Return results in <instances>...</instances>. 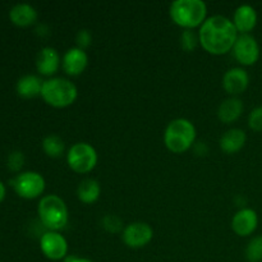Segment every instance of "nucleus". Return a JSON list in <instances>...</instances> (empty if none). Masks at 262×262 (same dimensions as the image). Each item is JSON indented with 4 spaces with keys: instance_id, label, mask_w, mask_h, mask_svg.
Here are the masks:
<instances>
[{
    "instance_id": "3",
    "label": "nucleus",
    "mask_w": 262,
    "mask_h": 262,
    "mask_svg": "<svg viewBox=\"0 0 262 262\" xmlns=\"http://www.w3.org/2000/svg\"><path fill=\"white\" fill-rule=\"evenodd\" d=\"M197 130L193 123L186 118L171 120L164 132L165 147L173 154H184L196 143Z\"/></svg>"
},
{
    "instance_id": "19",
    "label": "nucleus",
    "mask_w": 262,
    "mask_h": 262,
    "mask_svg": "<svg viewBox=\"0 0 262 262\" xmlns=\"http://www.w3.org/2000/svg\"><path fill=\"white\" fill-rule=\"evenodd\" d=\"M43 81L35 74H25L20 77L15 84V91L22 99H35L41 96Z\"/></svg>"
},
{
    "instance_id": "8",
    "label": "nucleus",
    "mask_w": 262,
    "mask_h": 262,
    "mask_svg": "<svg viewBox=\"0 0 262 262\" xmlns=\"http://www.w3.org/2000/svg\"><path fill=\"white\" fill-rule=\"evenodd\" d=\"M40 250L49 260H66L68 256V242L60 232L46 230L40 237Z\"/></svg>"
},
{
    "instance_id": "13",
    "label": "nucleus",
    "mask_w": 262,
    "mask_h": 262,
    "mask_svg": "<svg viewBox=\"0 0 262 262\" xmlns=\"http://www.w3.org/2000/svg\"><path fill=\"white\" fill-rule=\"evenodd\" d=\"M87 66H89V55L86 51L77 46L68 49L61 58V68L67 76H81L86 71Z\"/></svg>"
},
{
    "instance_id": "14",
    "label": "nucleus",
    "mask_w": 262,
    "mask_h": 262,
    "mask_svg": "<svg viewBox=\"0 0 262 262\" xmlns=\"http://www.w3.org/2000/svg\"><path fill=\"white\" fill-rule=\"evenodd\" d=\"M61 67L60 54L56 49L51 46H45L41 49L36 58V69L41 76H46L53 78L58 73Z\"/></svg>"
},
{
    "instance_id": "11",
    "label": "nucleus",
    "mask_w": 262,
    "mask_h": 262,
    "mask_svg": "<svg viewBox=\"0 0 262 262\" xmlns=\"http://www.w3.org/2000/svg\"><path fill=\"white\" fill-rule=\"evenodd\" d=\"M250 74L245 68L234 67L228 69L223 76V89L230 95V96L238 97L246 92L250 86Z\"/></svg>"
},
{
    "instance_id": "12",
    "label": "nucleus",
    "mask_w": 262,
    "mask_h": 262,
    "mask_svg": "<svg viewBox=\"0 0 262 262\" xmlns=\"http://www.w3.org/2000/svg\"><path fill=\"white\" fill-rule=\"evenodd\" d=\"M258 227V215L251 207H242L232 219V229L238 237H250Z\"/></svg>"
},
{
    "instance_id": "1",
    "label": "nucleus",
    "mask_w": 262,
    "mask_h": 262,
    "mask_svg": "<svg viewBox=\"0 0 262 262\" xmlns=\"http://www.w3.org/2000/svg\"><path fill=\"white\" fill-rule=\"evenodd\" d=\"M238 36L233 20L224 15L207 17L199 30L200 45L211 55H224L232 51Z\"/></svg>"
},
{
    "instance_id": "31",
    "label": "nucleus",
    "mask_w": 262,
    "mask_h": 262,
    "mask_svg": "<svg viewBox=\"0 0 262 262\" xmlns=\"http://www.w3.org/2000/svg\"><path fill=\"white\" fill-rule=\"evenodd\" d=\"M5 196H7V188H5L4 183H3V182L0 181V204H2V202L4 201Z\"/></svg>"
},
{
    "instance_id": "6",
    "label": "nucleus",
    "mask_w": 262,
    "mask_h": 262,
    "mask_svg": "<svg viewBox=\"0 0 262 262\" xmlns=\"http://www.w3.org/2000/svg\"><path fill=\"white\" fill-rule=\"evenodd\" d=\"M99 161L97 151L87 142H77L67 152L68 166L77 174H87L94 170Z\"/></svg>"
},
{
    "instance_id": "2",
    "label": "nucleus",
    "mask_w": 262,
    "mask_h": 262,
    "mask_svg": "<svg viewBox=\"0 0 262 262\" xmlns=\"http://www.w3.org/2000/svg\"><path fill=\"white\" fill-rule=\"evenodd\" d=\"M169 15L178 27L194 30L207 19V5L202 0H176L169 7Z\"/></svg>"
},
{
    "instance_id": "9",
    "label": "nucleus",
    "mask_w": 262,
    "mask_h": 262,
    "mask_svg": "<svg viewBox=\"0 0 262 262\" xmlns=\"http://www.w3.org/2000/svg\"><path fill=\"white\" fill-rule=\"evenodd\" d=\"M235 60L243 67H251L260 59V45L252 35H239L232 50Z\"/></svg>"
},
{
    "instance_id": "26",
    "label": "nucleus",
    "mask_w": 262,
    "mask_h": 262,
    "mask_svg": "<svg viewBox=\"0 0 262 262\" xmlns=\"http://www.w3.org/2000/svg\"><path fill=\"white\" fill-rule=\"evenodd\" d=\"M248 127L253 132H262V105L251 110L248 115Z\"/></svg>"
},
{
    "instance_id": "15",
    "label": "nucleus",
    "mask_w": 262,
    "mask_h": 262,
    "mask_svg": "<svg viewBox=\"0 0 262 262\" xmlns=\"http://www.w3.org/2000/svg\"><path fill=\"white\" fill-rule=\"evenodd\" d=\"M232 20L239 35H250L257 26L258 15L252 5L242 4L234 10Z\"/></svg>"
},
{
    "instance_id": "18",
    "label": "nucleus",
    "mask_w": 262,
    "mask_h": 262,
    "mask_svg": "<svg viewBox=\"0 0 262 262\" xmlns=\"http://www.w3.org/2000/svg\"><path fill=\"white\" fill-rule=\"evenodd\" d=\"M243 102L239 97L230 96L222 101V104L217 107V118L224 124H232L237 122L243 114Z\"/></svg>"
},
{
    "instance_id": "22",
    "label": "nucleus",
    "mask_w": 262,
    "mask_h": 262,
    "mask_svg": "<svg viewBox=\"0 0 262 262\" xmlns=\"http://www.w3.org/2000/svg\"><path fill=\"white\" fill-rule=\"evenodd\" d=\"M245 255L248 262H262V235L251 238L246 247Z\"/></svg>"
},
{
    "instance_id": "30",
    "label": "nucleus",
    "mask_w": 262,
    "mask_h": 262,
    "mask_svg": "<svg viewBox=\"0 0 262 262\" xmlns=\"http://www.w3.org/2000/svg\"><path fill=\"white\" fill-rule=\"evenodd\" d=\"M36 32H37L40 36H48L49 33H50V30H49L46 25H40L37 26V28H36Z\"/></svg>"
},
{
    "instance_id": "21",
    "label": "nucleus",
    "mask_w": 262,
    "mask_h": 262,
    "mask_svg": "<svg viewBox=\"0 0 262 262\" xmlns=\"http://www.w3.org/2000/svg\"><path fill=\"white\" fill-rule=\"evenodd\" d=\"M42 150L46 156L53 159H58L66 152V143L63 138L56 135H49L42 140Z\"/></svg>"
},
{
    "instance_id": "5",
    "label": "nucleus",
    "mask_w": 262,
    "mask_h": 262,
    "mask_svg": "<svg viewBox=\"0 0 262 262\" xmlns=\"http://www.w3.org/2000/svg\"><path fill=\"white\" fill-rule=\"evenodd\" d=\"M37 214L41 224L53 232H60L69 222L67 204L56 194H46L41 197L37 206Z\"/></svg>"
},
{
    "instance_id": "7",
    "label": "nucleus",
    "mask_w": 262,
    "mask_h": 262,
    "mask_svg": "<svg viewBox=\"0 0 262 262\" xmlns=\"http://www.w3.org/2000/svg\"><path fill=\"white\" fill-rule=\"evenodd\" d=\"M12 187L15 193L25 200H35L43 193L46 187L45 178L38 171L28 170L17 174L12 179Z\"/></svg>"
},
{
    "instance_id": "17",
    "label": "nucleus",
    "mask_w": 262,
    "mask_h": 262,
    "mask_svg": "<svg viewBox=\"0 0 262 262\" xmlns=\"http://www.w3.org/2000/svg\"><path fill=\"white\" fill-rule=\"evenodd\" d=\"M38 13L35 7L27 3H18L9 10V19L18 27H30L37 20Z\"/></svg>"
},
{
    "instance_id": "20",
    "label": "nucleus",
    "mask_w": 262,
    "mask_h": 262,
    "mask_svg": "<svg viewBox=\"0 0 262 262\" xmlns=\"http://www.w3.org/2000/svg\"><path fill=\"white\" fill-rule=\"evenodd\" d=\"M101 196V186L94 178H86L77 187V197L84 205H92Z\"/></svg>"
},
{
    "instance_id": "23",
    "label": "nucleus",
    "mask_w": 262,
    "mask_h": 262,
    "mask_svg": "<svg viewBox=\"0 0 262 262\" xmlns=\"http://www.w3.org/2000/svg\"><path fill=\"white\" fill-rule=\"evenodd\" d=\"M179 42H181V48L187 53L196 50L197 46L200 45L199 32H194L193 30H183L179 37Z\"/></svg>"
},
{
    "instance_id": "27",
    "label": "nucleus",
    "mask_w": 262,
    "mask_h": 262,
    "mask_svg": "<svg viewBox=\"0 0 262 262\" xmlns=\"http://www.w3.org/2000/svg\"><path fill=\"white\" fill-rule=\"evenodd\" d=\"M92 43V35L89 30L83 28V30H79L76 35V45L77 48L82 49V50L86 51V49H89Z\"/></svg>"
},
{
    "instance_id": "25",
    "label": "nucleus",
    "mask_w": 262,
    "mask_h": 262,
    "mask_svg": "<svg viewBox=\"0 0 262 262\" xmlns=\"http://www.w3.org/2000/svg\"><path fill=\"white\" fill-rule=\"evenodd\" d=\"M25 154L19 150L12 151L7 158V166L10 171H13V173H18V171L22 170V168L25 166Z\"/></svg>"
},
{
    "instance_id": "24",
    "label": "nucleus",
    "mask_w": 262,
    "mask_h": 262,
    "mask_svg": "<svg viewBox=\"0 0 262 262\" xmlns=\"http://www.w3.org/2000/svg\"><path fill=\"white\" fill-rule=\"evenodd\" d=\"M101 225L107 233H112V234H118V233H123L124 230V224H123V220L120 219L118 215L114 214H106L101 219Z\"/></svg>"
},
{
    "instance_id": "28",
    "label": "nucleus",
    "mask_w": 262,
    "mask_h": 262,
    "mask_svg": "<svg viewBox=\"0 0 262 262\" xmlns=\"http://www.w3.org/2000/svg\"><path fill=\"white\" fill-rule=\"evenodd\" d=\"M193 147H194V151H196L197 155L204 156V155H206L207 152H209V147H207V145L205 142L197 143V145H194Z\"/></svg>"
},
{
    "instance_id": "16",
    "label": "nucleus",
    "mask_w": 262,
    "mask_h": 262,
    "mask_svg": "<svg viewBox=\"0 0 262 262\" xmlns=\"http://www.w3.org/2000/svg\"><path fill=\"white\" fill-rule=\"evenodd\" d=\"M246 142H247V135L245 130L241 128H230L220 137L219 146L224 154L234 155L245 147Z\"/></svg>"
},
{
    "instance_id": "29",
    "label": "nucleus",
    "mask_w": 262,
    "mask_h": 262,
    "mask_svg": "<svg viewBox=\"0 0 262 262\" xmlns=\"http://www.w3.org/2000/svg\"><path fill=\"white\" fill-rule=\"evenodd\" d=\"M64 262H94L86 257H77V256H67Z\"/></svg>"
},
{
    "instance_id": "10",
    "label": "nucleus",
    "mask_w": 262,
    "mask_h": 262,
    "mask_svg": "<svg viewBox=\"0 0 262 262\" xmlns=\"http://www.w3.org/2000/svg\"><path fill=\"white\" fill-rule=\"evenodd\" d=\"M154 229L145 222H135L128 224L122 233V239L127 247L138 250L143 248L152 241Z\"/></svg>"
},
{
    "instance_id": "4",
    "label": "nucleus",
    "mask_w": 262,
    "mask_h": 262,
    "mask_svg": "<svg viewBox=\"0 0 262 262\" xmlns=\"http://www.w3.org/2000/svg\"><path fill=\"white\" fill-rule=\"evenodd\" d=\"M41 97L43 101L55 109H64L76 102L78 89L71 79L53 77L43 81Z\"/></svg>"
}]
</instances>
